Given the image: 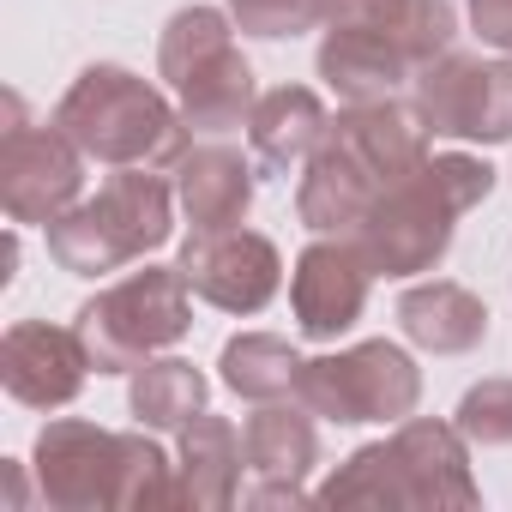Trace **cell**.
Wrapping results in <instances>:
<instances>
[{
  "label": "cell",
  "mask_w": 512,
  "mask_h": 512,
  "mask_svg": "<svg viewBox=\"0 0 512 512\" xmlns=\"http://www.w3.org/2000/svg\"><path fill=\"white\" fill-rule=\"evenodd\" d=\"M494 193V169L470 151H440L398 187L374 199V211L356 223V247L368 253L374 278H416L446 260L458 235V217L476 211Z\"/></svg>",
  "instance_id": "obj_1"
},
{
  "label": "cell",
  "mask_w": 512,
  "mask_h": 512,
  "mask_svg": "<svg viewBox=\"0 0 512 512\" xmlns=\"http://www.w3.org/2000/svg\"><path fill=\"white\" fill-rule=\"evenodd\" d=\"M482 488L470 476V440L458 434V422H434V416H404L392 428V440L356 446L320 488L314 506H476Z\"/></svg>",
  "instance_id": "obj_2"
},
{
  "label": "cell",
  "mask_w": 512,
  "mask_h": 512,
  "mask_svg": "<svg viewBox=\"0 0 512 512\" xmlns=\"http://www.w3.org/2000/svg\"><path fill=\"white\" fill-rule=\"evenodd\" d=\"M55 127L91 163H109V169H175L193 145V127L181 121V109L139 73L109 61L85 67L67 85V97L55 103Z\"/></svg>",
  "instance_id": "obj_3"
},
{
  "label": "cell",
  "mask_w": 512,
  "mask_h": 512,
  "mask_svg": "<svg viewBox=\"0 0 512 512\" xmlns=\"http://www.w3.org/2000/svg\"><path fill=\"white\" fill-rule=\"evenodd\" d=\"M175 181L157 169H115L97 199H79L67 217L49 223V260L73 278L121 272L127 260H145L175 235Z\"/></svg>",
  "instance_id": "obj_4"
},
{
  "label": "cell",
  "mask_w": 512,
  "mask_h": 512,
  "mask_svg": "<svg viewBox=\"0 0 512 512\" xmlns=\"http://www.w3.org/2000/svg\"><path fill=\"white\" fill-rule=\"evenodd\" d=\"M73 326H79L97 374H133L139 362L163 356L169 344H181L193 332V290H187L181 266H145V272H127L121 284L97 290L73 314Z\"/></svg>",
  "instance_id": "obj_5"
},
{
  "label": "cell",
  "mask_w": 512,
  "mask_h": 512,
  "mask_svg": "<svg viewBox=\"0 0 512 512\" xmlns=\"http://www.w3.org/2000/svg\"><path fill=\"white\" fill-rule=\"evenodd\" d=\"M296 398L320 422H338V428H362V422H392L398 428L422 404V368L410 362V350H398L386 338H368V344H350L338 356L302 362Z\"/></svg>",
  "instance_id": "obj_6"
},
{
  "label": "cell",
  "mask_w": 512,
  "mask_h": 512,
  "mask_svg": "<svg viewBox=\"0 0 512 512\" xmlns=\"http://www.w3.org/2000/svg\"><path fill=\"white\" fill-rule=\"evenodd\" d=\"M410 109L428 127V139L512 145V55L500 61H482L464 49L434 55L410 85Z\"/></svg>",
  "instance_id": "obj_7"
},
{
  "label": "cell",
  "mask_w": 512,
  "mask_h": 512,
  "mask_svg": "<svg viewBox=\"0 0 512 512\" xmlns=\"http://www.w3.org/2000/svg\"><path fill=\"white\" fill-rule=\"evenodd\" d=\"M7 133H0V205H7L13 223H55L85 199V151L49 121L31 127L25 103L7 97Z\"/></svg>",
  "instance_id": "obj_8"
},
{
  "label": "cell",
  "mask_w": 512,
  "mask_h": 512,
  "mask_svg": "<svg viewBox=\"0 0 512 512\" xmlns=\"http://www.w3.org/2000/svg\"><path fill=\"white\" fill-rule=\"evenodd\" d=\"M181 278H187V290L205 302V308H217V314H260L272 296H278V284H284V253H278V241L272 235H260V229H193L187 241H181Z\"/></svg>",
  "instance_id": "obj_9"
},
{
  "label": "cell",
  "mask_w": 512,
  "mask_h": 512,
  "mask_svg": "<svg viewBox=\"0 0 512 512\" xmlns=\"http://www.w3.org/2000/svg\"><path fill=\"white\" fill-rule=\"evenodd\" d=\"M37 488L55 512H97L121 506V434L85 422V416H55L43 422L37 446Z\"/></svg>",
  "instance_id": "obj_10"
},
{
  "label": "cell",
  "mask_w": 512,
  "mask_h": 512,
  "mask_svg": "<svg viewBox=\"0 0 512 512\" xmlns=\"http://www.w3.org/2000/svg\"><path fill=\"white\" fill-rule=\"evenodd\" d=\"M247 446V482H241V506H308V476L320 464V434H314V410L296 398H272L247 416L241 428Z\"/></svg>",
  "instance_id": "obj_11"
},
{
  "label": "cell",
  "mask_w": 512,
  "mask_h": 512,
  "mask_svg": "<svg viewBox=\"0 0 512 512\" xmlns=\"http://www.w3.org/2000/svg\"><path fill=\"white\" fill-rule=\"evenodd\" d=\"M368 284H374V266L368 253L350 241V235H320L296 253V272H290V314H296V332L314 338V344H332L344 338L362 308H368Z\"/></svg>",
  "instance_id": "obj_12"
},
{
  "label": "cell",
  "mask_w": 512,
  "mask_h": 512,
  "mask_svg": "<svg viewBox=\"0 0 512 512\" xmlns=\"http://www.w3.org/2000/svg\"><path fill=\"white\" fill-rule=\"evenodd\" d=\"M91 350L79 326H49V320H19L0 338V386L25 410H61L85 392L91 380Z\"/></svg>",
  "instance_id": "obj_13"
},
{
  "label": "cell",
  "mask_w": 512,
  "mask_h": 512,
  "mask_svg": "<svg viewBox=\"0 0 512 512\" xmlns=\"http://www.w3.org/2000/svg\"><path fill=\"white\" fill-rule=\"evenodd\" d=\"M314 67L338 91V103H386L404 85H416V61L380 25H326Z\"/></svg>",
  "instance_id": "obj_14"
},
{
  "label": "cell",
  "mask_w": 512,
  "mask_h": 512,
  "mask_svg": "<svg viewBox=\"0 0 512 512\" xmlns=\"http://www.w3.org/2000/svg\"><path fill=\"white\" fill-rule=\"evenodd\" d=\"M380 193H386L380 175H374L350 145H338V139L326 133L320 151H314L308 169H302L296 217H302V229H314V235H356V223L374 211Z\"/></svg>",
  "instance_id": "obj_15"
},
{
  "label": "cell",
  "mask_w": 512,
  "mask_h": 512,
  "mask_svg": "<svg viewBox=\"0 0 512 512\" xmlns=\"http://www.w3.org/2000/svg\"><path fill=\"white\" fill-rule=\"evenodd\" d=\"M175 199L193 229H235L253 211V163L223 139L187 145V157L175 163Z\"/></svg>",
  "instance_id": "obj_16"
},
{
  "label": "cell",
  "mask_w": 512,
  "mask_h": 512,
  "mask_svg": "<svg viewBox=\"0 0 512 512\" xmlns=\"http://www.w3.org/2000/svg\"><path fill=\"white\" fill-rule=\"evenodd\" d=\"M332 115L320 103V91L308 85H278L266 91L260 103H253L247 115V145H253V163H260L266 175H296L308 169V157L320 151Z\"/></svg>",
  "instance_id": "obj_17"
},
{
  "label": "cell",
  "mask_w": 512,
  "mask_h": 512,
  "mask_svg": "<svg viewBox=\"0 0 512 512\" xmlns=\"http://www.w3.org/2000/svg\"><path fill=\"white\" fill-rule=\"evenodd\" d=\"M241 470H247V446L235 434L229 416H211L199 410L187 428H181V506L193 512H223L241 500Z\"/></svg>",
  "instance_id": "obj_18"
},
{
  "label": "cell",
  "mask_w": 512,
  "mask_h": 512,
  "mask_svg": "<svg viewBox=\"0 0 512 512\" xmlns=\"http://www.w3.org/2000/svg\"><path fill=\"white\" fill-rule=\"evenodd\" d=\"M398 326H404V338H410L416 350H428V356H470V350L488 338V308H482V296H470L464 284L434 278V284H410V290L398 296Z\"/></svg>",
  "instance_id": "obj_19"
},
{
  "label": "cell",
  "mask_w": 512,
  "mask_h": 512,
  "mask_svg": "<svg viewBox=\"0 0 512 512\" xmlns=\"http://www.w3.org/2000/svg\"><path fill=\"white\" fill-rule=\"evenodd\" d=\"M175 97H181V121L193 133H205V139H223V133L247 127L253 103H260V91H253V67H247V55L235 43L223 55H211L205 67H193L175 85Z\"/></svg>",
  "instance_id": "obj_20"
},
{
  "label": "cell",
  "mask_w": 512,
  "mask_h": 512,
  "mask_svg": "<svg viewBox=\"0 0 512 512\" xmlns=\"http://www.w3.org/2000/svg\"><path fill=\"white\" fill-rule=\"evenodd\" d=\"M205 398H211L205 374H199L193 362H181V356H151V362H139L133 380H127V410H133V422L151 428V434H181V428L205 410Z\"/></svg>",
  "instance_id": "obj_21"
},
{
  "label": "cell",
  "mask_w": 512,
  "mask_h": 512,
  "mask_svg": "<svg viewBox=\"0 0 512 512\" xmlns=\"http://www.w3.org/2000/svg\"><path fill=\"white\" fill-rule=\"evenodd\" d=\"M217 374L235 398L247 404H272V398H296V380H302V356L290 338L278 332H241L223 344L217 356Z\"/></svg>",
  "instance_id": "obj_22"
},
{
  "label": "cell",
  "mask_w": 512,
  "mask_h": 512,
  "mask_svg": "<svg viewBox=\"0 0 512 512\" xmlns=\"http://www.w3.org/2000/svg\"><path fill=\"white\" fill-rule=\"evenodd\" d=\"M229 25H235V19L217 13V7H181V13L163 25V43H157V73H163V85L175 91L193 67H205L211 55H223V49L235 43Z\"/></svg>",
  "instance_id": "obj_23"
},
{
  "label": "cell",
  "mask_w": 512,
  "mask_h": 512,
  "mask_svg": "<svg viewBox=\"0 0 512 512\" xmlns=\"http://www.w3.org/2000/svg\"><path fill=\"white\" fill-rule=\"evenodd\" d=\"M452 422L470 446H512V374H494V380L470 386L458 398Z\"/></svg>",
  "instance_id": "obj_24"
},
{
  "label": "cell",
  "mask_w": 512,
  "mask_h": 512,
  "mask_svg": "<svg viewBox=\"0 0 512 512\" xmlns=\"http://www.w3.org/2000/svg\"><path fill=\"white\" fill-rule=\"evenodd\" d=\"M470 31L488 49L512 55V0H470Z\"/></svg>",
  "instance_id": "obj_25"
}]
</instances>
